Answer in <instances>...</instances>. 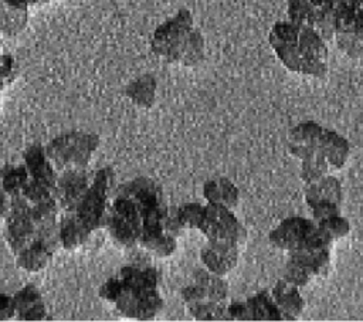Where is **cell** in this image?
<instances>
[{
  "label": "cell",
  "instance_id": "cell-9",
  "mask_svg": "<svg viewBox=\"0 0 363 322\" xmlns=\"http://www.w3.org/2000/svg\"><path fill=\"white\" fill-rule=\"evenodd\" d=\"M199 230L207 237V244L238 251H241L247 238L244 226L237 220L231 209L216 203L204 206V214Z\"/></svg>",
  "mask_w": 363,
  "mask_h": 322
},
{
  "label": "cell",
  "instance_id": "cell-2",
  "mask_svg": "<svg viewBox=\"0 0 363 322\" xmlns=\"http://www.w3.org/2000/svg\"><path fill=\"white\" fill-rule=\"evenodd\" d=\"M269 44L282 64L294 72L322 78L328 71L326 40L312 27L279 21L269 33Z\"/></svg>",
  "mask_w": 363,
  "mask_h": 322
},
{
  "label": "cell",
  "instance_id": "cell-23",
  "mask_svg": "<svg viewBox=\"0 0 363 322\" xmlns=\"http://www.w3.org/2000/svg\"><path fill=\"white\" fill-rule=\"evenodd\" d=\"M28 184V172L24 163L7 165L0 169V190L11 200L24 193Z\"/></svg>",
  "mask_w": 363,
  "mask_h": 322
},
{
  "label": "cell",
  "instance_id": "cell-30",
  "mask_svg": "<svg viewBox=\"0 0 363 322\" xmlns=\"http://www.w3.org/2000/svg\"><path fill=\"white\" fill-rule=\"evenodd\" d=\"M10 206H11V199L0 190V223L4 221L9 210H10Z\"/></svg>",
  "mask_w": 363,
  "mask_h": 322
},
{
  "label": "cell",
  "instance_id": "cell-3",
  "mask_svg": "<svg viewBox=\"0 0 363 322\" xmlns=\"http://www.w3.org/2000/svg\"><path fill=\"white\" fill-rule=\"evenodd\" d=\"M113 189V172L109 167L94 172L92 182L82 200L58 220L60 247L75 250L85 244L91 234L105 227Z\"/></svg>",
  "mask_w": 363,
  "mask_h": 322
},
{
  "label": "cell",
  "instance_id": "cell-16",
  "mask_svg": "<svg viewBox=\"0 0 363 322\" xmlns=\"http://www.w3.org/2000/svg\"><path fill=\"white\" fill-rule=\"evenodd\" d=\"M14 318L20 321H40L45 316L44 299L33 284L26 285L13 295Z\"/></svg>",
  "mask_w": 363,
  "mask_h": 322
},
{
  "label": "cell",
  "instance_id": "cell-19",
  "mask_svg": "<svg viewBox=\"0 0 363 322\" xmlns=\"http://www.w3.org/2000/svg\"><path fill=\"white\" fill-rule=\"evenodd\" d=\"M240 251L231 248H223L207 244L201 250V261L206 268L214 274L225 275L230 272L238 262Z\"/></svg>",
  "mask_w": 363,
  "mask_h": 322
},
{
  "label": "cell",
  "instance_id": "cell-22",
  "mask_svg": "<svg viewBox=\"0 0 363 322\" xmlns=\"http://www.w3.org/2000/svg\"><path fill=\"white\" fill-rule=\"evenodd\" d=\"M203 194L208 203H216L233 209L238 203V189L227 179L217 177L207 180L203 187Z\"/></svg>",
  "mask_w": 363,
  "mask_h": 322
},
{
  "label": "cell",
  "instance_id": "cell-27",
  "mask_svg": "<svg viewBox=\"0 0 363 322\" xmlns=\"http://www.w3.org/2000/svg\"><path fill=\"white\" fill-rule=\"evenodd\" d=\"M316 223H318V227L320 228V231L332 243H335L336 240L342 238L343 235H346L349 233V221L345 217H342L340 214L322 218Z\"/></svg>",
  "mask_w": 363,
  "mask_h": 322
},
{
  "label": "cell",
  "instance_id": "cell-15",
  "mask_svg": "<svg viewBox=\"0 0 363 322\" xmlns=\"http://www.w3.org/2000/svg\"><path fill=\"white\" fill-rule=\"evenodd\" d=\"M60 247L58 235H38L23 251L14 255L18 268L37 272L44 270Z\"/></svg>",
  "mask_w": 363,
  "mask_h": 322
},
{
  "label": "cell",
  "instance_id": "cell-10",
  "mask_svg": "<svg viewBox=\"0 0 363 322\" xmlns=\"http://www.w3.org/2000/svg\"><path fill=\"white\" fill-rule=\"evenodd\" d=\"M333 41L346 55L363 57V0H340L333 13Z\"/></svg>",
  "mask_w": 363,
  "mask_h": 322
},
{
  "label": "cell",
  "instance_id": "cell-4",
  "mask_svg": "<svg viewBox=\"0 0 363 322\" xmlns=\"http://www.w3.org/2000/svg\"><path fill=\"white\" fill-rule=\"evenodd\" d=\"M136 200L142 213V237L139 245L156 254L169 257L176 251L177 240L166 228L169 209L162 189L149 177H136L122 184Z\"/></svg>",
  "mask_w": 363,
  "mask_h": 322
},
{
  "label": "cell",
  "instance_id": "cell-14",
  "mask_svg": "<svg viewBox=\"0 0 363 322\" xmlns=\"http://www.w3.org/2000/svg\"><path fill=\"white\" fill-rule=\"evenodd\" d=\"M228 319L240 321H282V313L278 309L272 295L258 292L245 302H233L227 306Z\"/></svg>",
  "mask_w": 363,
  "mask_h": 322
},
{
  "label": "cell",
  "instance_id": "cell-31",
  "mask_svg": "<svg viewBox=\"0 0 363 322\" xmlns=\"http://www.w3.org/2000/svg\"><path fill=\"white\" fill-rule=\"evenodd\" d=\"M1 43H3V35L0 34V54H1Z\"/></svg>",
  "mask_w": 363,
  "mask_h": 322
},
{
  "label": "cell",
  "instance_id": "cell-20",
  "mask_svg": "<svg viewBox=\"0 0 363 322\" xmlns=\"http://www.w3.org/2000/svg\"><path fill=\"white\" fill-rule=\"evenodd\" d=\"M305 200L308 204L315 201H332L336 204H342V186L336 177L325 174L319 180L306 184Z\"/></svg>",
  "mask_w": 363,
  "mask_h": 322
},
{
  "label": "cell",
  "instance_id": "cell-21",
  "mask_svg": "<svg viewBox=\"0 0 363 322\" xmlns=\"http://www.w3.org/2000/svg\"><path fill=\"white\" fill-rule=\"evenodd\" d=\"M28 9L0 0V34L14 37L21 33L27 24Z\"/></svg>",
  "mask_w": 363,
  "mask_h": 322
},
{
  "label": "cell",
  "instance_id": "cell-7",
  "mask_svg": "<svg viewBox=\"0 0 363 322\" xmlns=\"http://www.w3.org/2000/svg\"><path fill=\"white\" fill-rule=\"evenodd\" d=\"M105 228L118 245L126 248L139 245L142 237V213L136 200L123 186H119L111 197Z\"/></svg>",
  "mask_w": 363,
  "mask_h": 322
},
{
  "label": "cell",
  "instance_id": "cell-1",
  "mask_svg": "<svg viewBox=\"0 0 363 322\" xmlns=\"http://www.w3.org/2000/svg\"><path fill=\"white\" fill-rule=\"evenodd\" d=\"M156 268L126 265L99 288V296L132 319H152L164 306Z\"/></svg>",
  "mask_w": 363,
  "mask_h": 322
},
{
  "label": "cell",
  "instance_id": "cell-29",
  "mask_svg": "<svg viewBox=\"0 0 363 322\" xmlns=\"http://www.w3.org/2000/svg\"><path fill=\"white\" fill-rule=\"evenodd\" d=\"M14 318V299L13 295L0 292V319Z\"/></svg>",
  "mask_w": 363,
  "mask_h": 322
},
{
  "label": "cell",
  "instance_id": "cell-6",
  "mask_svg": "<svg viewBox=\"0 0 363 322\" xmlns=\"http://www.w3.org/2000/svg\"><path fill=\"white\" fill-rule=\"evenodd\" d=\"M98 145L99 138L95 133L72 131L55 136L44 150L54 169L62 173L88 169Z\"/></svg>",
  "mask_w": 363,
  "mask_h": 322
},
{
  "label": "cell",
  "instance_id": "cell-26",
  "mask_svg": "<svg viewBox=\"0 0 363 322\" xmlns=\"http://www.w3.org/2000/svg\"><path fill=\"white\" fill-rule=\"evenodd\" d=\"M176 218L183 228H199L204 214V206L199 203H189L174 209Z\"/></svg>",
  "mask_w": 363,
  "mask_h": 322
},
{
  "label": "cell",
  "instance_id": "cell-12",
  "mask_svg": "<svg viewBox=\"0 0 363 322\" xmlns=\"http://www.w3.org/2000/svg\"><path fill=\"white\" fill-rule=\"evenodd\" d=\"M330 270V250L291 251L285 265L284 279L299 287L316 277H326Z\"/></svg>",
  "mask_w": 363,
  "mask_h": 322
},
{
  "label": "cell",
  "instance_id": "cell-18",
  "mask_svg": "<svg viewBox=\"0 0 363 322\" xmlns=\"http://www.w3.org/2000/svg\"><path fill=\"white\" fill-rule=\"evenodd\" d=\"M318 152L328 160L330 169H340L349 155V143L347 140L337 135L336 132L322 129V133L318 139Z\"/></svg>",
  "mask_w": 363,
  "mask_h": 322
},
{
  "label": "cell",
  "instance_id": "cell-5",
  "mask_svg": "<svg viewBox=\"0 0 363 322\" xmlns=\"http://www.w3.org/2000/svg\"><path fill=\"white\" fill-rule=\"evenodd\" d=\"M153 52L167 62L193 67L204 58V40L194 27L189 10L182 9L176 16L162 23L152 37Z\"/></svg>",
  "mask_w": 363,
  "mask_h": 322
},
{
  "label": "cell",
  "instance_id": "cell-24",
  "mask_svg": "<svg viewBox=\"0 0 363 322\" xmlns=\"http://www.w3.org/2000/svg\"><path fill=\"white\" fill-rule=\"evenodd\" d=\"M194 282L204 288L210 301L228 304V285L221 275L214 274L207 268H199L194 272Z\"/></svg>",
  "mask_w": 363,
  "mask_h": 322
},
{
  "label": "cell",
  "instance_id": "cell-11",
  "mask_svg": "<svg viewBox=\"0 0 363 322\" xmlns=\"http://www.w3.org/2000/svg\"><path fill=\"white\" fill-rule=\"evenodd\" d=\"M24 165L28 172V184L23 196L30 203L57 200L58 172L48 160L44 146L33 145L24 153Z\"/></svg>",
  "mask_w": 363,
  "mask_h": 322
},
{
  "label": "cell",
  "instance_id": "cell-13",
  "mask_svg": "<svg viewBox=\"0 0 363 322\" xmlns=\"http://www.w3.org/2000/svg\"><path fill=\"white\" fill-rule=\"evenodd\" d=\"M94 173L85 170H69L58 173L57 179V203L61 214L71 213L82 200L91 186Z\"/></svg>",
  "mask_w": 363,
  "mask_h": 322
},
{
  "label": "cell",
  "instance_id": "cell-28",
  "mask_svg": "<svg viewBox=\"0 0 363 322\" xmlns=\"http://www.w3.org/2000/svg\"><path fill=\"white\" fill-rule=\"evenodd\" d=\"M17 75V64L9 54H0V105L3 91L14 81Z\"/></svg>",
  "mask_w": 363,
  "mask_h": 322
},
{
  "label": "cell",
  "instance_id": "cell-25",
  "mask_svg": "<svg viewBox=\"0 0 363 322\" xmlns=\"http://www.w3.org/2000/svg\"><path fill=\"white\" fill-rule=\"evenodd\" d=\"M156 81L152 75H143L132 81L126 88V95L133 104L142 108H149L155 101Z\"/></svg>",
  "mask_w": 363,
  "mask_h": 322
},
{
  "label": "cell",
  "instance_id": "cell-8",
  "mask_svg": "<svg viewBox=\"0 0 363 322\" xmlns=\"http://www.w3.org/2000/svg\"><path fill=\"white\" fill-rule=\"evenodd\" d=\"M271 243L286 251H315L332 250V241L318 227L315 220L291 217L284 220L269 234Z\"/></svg>",
  "mask_w": 363,
  "mask_h": 322
},
{
  "label": "cell",
  "instance_id": "cell-17",
  "mask_svg": "<svg viewBox=\"0 0 363 322\" xmlns=\"http://www.w3.org/2000/svg\"><path fill=\"white\" fill-rule=\"evenodd\" d=\"M278 309L282 313V318L286 321H295L302 313L305 302L298 291V287L281 279L277 282L271 292Z\"/></svg>",
  "mask_w": 363,
  "mask_h": 322
}]
</instances>
